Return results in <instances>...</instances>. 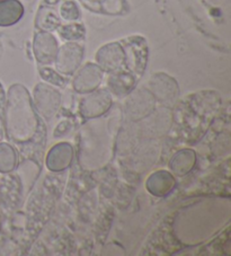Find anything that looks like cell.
Segmentation results:
<instances>
[{
  "label": "cell",
  "mask_w": 231,
  "mask_h": 256,
  "mask_svg": "<svg viewBox=\"0 0 231 256\" xmlns=\"http://www.w3.org/2000/svg\"><path fill=\"white\" fill-rule=\"evenodd\" d=\"M28 2H30V0H28Z\"/></svg>",
  "instance_id": "cell-16"
},
{
  "label": "cell",
  "mask_w": 231,
  "mask_h": 256,
  "mask_svg": "<svg viewBox=\"0 0 231 256\" xmlns=\"http://www.w3.org/2000/svg\"><path fill=\"white\" fill-rule=\"evenodd\" d=\"M136 84V77L128 72L126 69L118 70L110 74L108 79V86L115 95L122 96L128 94Z\"/></svg>",
  "instance_id": "cell-7"
},
{
  "label": "cell",
  "mask_w": 231,
  "mask_h": 256,
  "mask_svg": "<svg viewBox=\"0 0 231 256\" xmlns=\"http://www.w3.org/2000/svg\"><path fill=\"white\" fill-rule=\"evenodd\" d=\"M126 54V69L136 78L144 74L149 58V48L144 38L133 35L120 41Z\"/></svg>",
  "instance_id": "cell-1"
},
{
  "label": "cell",
  "mask_w": 231,
  "mask_h": 256,
  "mask_svg": "<svg viewBox=\"0 0 231 256\" xmlns=\"http://www.w3.org/2000/svg\"><path fill=\"white\" fill-rule=\"evenodd\" d=\"M60 38L66 42H79L86 36V28L84 24L77 23V22H71L69 24L60 25L58 28Z\"/></svg>",
  "instance_id": "cell-11"
},
{
  "label": "cell",
  "mask_w": 231,
  "mask_h": 256,
  "mask_svg": "<svg viewBox=\"0 0 231 256\" xmlns=\"http://www.w3.org/2000/svg\"><path fill=\"white\" fill-rule=\"evenodd\" d=\"M95 60L104 72L112 74L126 69V54L121 42H110L100 46Z\"/></svg>",
  "instance_id": "cell-3"
},
{
  "label": "cell",
  "mask_w": 231,
  "mask_h": 256,
  "mask_svg": "<svg viewBox=\"0 0 231 256\" xmlns=\"http://www.w3.org/2000/svg\"><path fill=\"white\" fill-rule=\"evenodd\" d=\"M59 50V43L51 32L41 30L35 34L33 40V52L38 62L42 66L54 64Z\"/></svg>",
  "instance_id": "cell-4"
},
{
  "label": "cell",
  "mask_w": 231,
  "mask_h": 256,
  "mask_svg": "<svg viewBox=\"0 0 231 256\" xmlns=\"http://www.w3.org/2000/svg\"><path fill=\"white\" fill-rule=\"evenodd\" d=\"M36 24L38 28L46 32H53L60 28L61 20L60 17L56 15V12L48 6H41L36 15Z\"/></svg>",
  "instance_id": "cell-10"
},
{
  "label": "cell",
  "mask_w": 231,
  "mask_h": 256,
  "mask_svg": "<svg viewBox=\"0 0 231 256\" xmlns=\"http://www.w3.org/2000/svg\"><path fill=\"white\" fill-rule=\"evenodd\" d=\"M14 150L7 144H0V172L8 173L15 166Z\"/></svg>",
  "instance_id": "cell-14"
},
{
  "label": "cell",
  "mask_w": 231,
  "mask_h": 256,
  "mask_svg": "<svg viewBox=\"0 0 231 256\" xmlns=\"http://www.w3.org/2000/svg\"><path fill=\"white\" fill-rule=\"evenodd\" d=\"M88 10L102 15L118 16L128 10L126 0H79Z\"/></svg>",
  "instance_id": "cell-6"
},
{
  "label": "cell",
  "mask_w": 231,
  "mask_h": 256,
  "mask_svg": "<svg viewBox=\"0 0 231 256\" xmlns=\"http://www.w3.org/2000/svg\"><path fill=\"white\" fill-rule=\"evenodd\" d=\"M149 85L151 90L156 94L165 96L164 98H172L176 94H178V85L174 78L164 72L154 74L151 77Z\"/></svg>",
  "instance_id": "cell-9"
},
{
  "label": "cell",
  "mask_w": 231,
  "mask_h": 256,
  "mask_svg": "<svg viewBox=\"0 0 231 256\" xmlns=\"http://www.w3.org/2000/svg\"><path fill=\"white\" fill-rule=\"evenodd\" d=\"M72 85L79 92H88L96 90L103 80L104 72L97 64L87 62L76 72Z\"/></svg>",
  "instance_id": "cell-5"
},
{
  "label": "cell",
  "mask_w": 231,
  "mask_h": 256,
  "mask_svg": "<svg viewBox=\"0 0 231 256\" xmlns=\"http://www.w3.org/2000/svg\"><path fill=\"white\" fill-rule=\"evenodd\" d=\"M40 76L48 82H50L51 85H54L56 87L64 88L66 87V84H68V78L64 77V74H60L56 70L52 69L50 67H42L38 70Z\"/></svg>",
  "instance_id": "cell-13"
},
{
  "label": "cell",
  "mask_w": 231,
  "mask_h": 256,
  "mask_svg": "<svg viewBox=\"0 0 231 256\" xmlns=\"http://www.w3.org/2000/svg\"><path fill=\"white\" fill-rule=\"evenodd\" d=\"M84 46L78 42H66L59 46L54 60L56 72L64 76H72L84 59Z\"/></svg>",
  "instance_id": "cell-2"
},
{
  "label": "cell",
  "mask_w": 231,
  "mask_h": 256,
  "mask_svg": "<svg viewBox=\"0 0 231 256\" xmlns=\"http://www.w3.org/2000/svg\"><path fill=\"white\" fill-rule=\"evenodd\" d=\"M25 8L20 0H0V28H10L18 23Z\"/></svg>",
  "instance_id": "cell-8"
},
{
  "label": "cell",
  "mask_w": 231,
  "mask_h": 256,
  "mask_svg": "<svg viewBox=\"0 0 231 256\" xmlns=\"http://www.w3.org/2000/svg\"><path fill=\"white\" fill-rule=\"evenodd\" d=\"M60 2H62V0H43V4H44V5H46V6L51 7V6L58 5V4H59Z\"/></svg>",
  "instance_id": "cell-15"
},
{
  "label": "cell",
  "mask_w": 231,
  "mask_h": 256,
  "mask_svg": "<svg viewBox=\"0 0 231 256\" xmlns=\"http://www.w3.org/2000/svg\"><path fill=\"white\" fill-rule=\"evenodd\" d=\"M59 15L64 20L76 22L80 18L82 12L74 0H64L60 5Z\"/></svg>",
  "instance_id": "cell-12"
}]
</instances>
